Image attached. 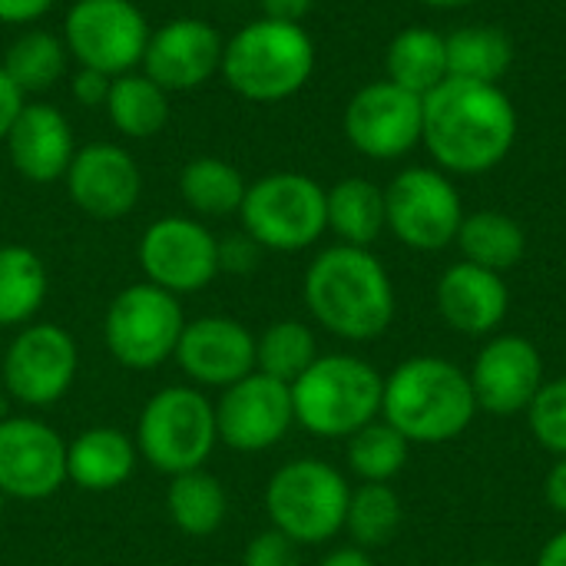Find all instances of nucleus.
<instances>
[{
	"label": "nucleus",
	"instance_id": "nucleus-34",
	"mask_svg": "<svg viewBox=\"0 0 566 566\" xmlns=\"http://www.w3.org/2000/svg\"><path fill=\"white\" fill-rule=\"evenodd\" d=\"M7 70V76L27 93H43L50 90L66 66V46L60 36L46 33V30H27L23 36H17L0 63Z\"/></svg>",
	"mask_w": 566,
	"mask_h": 566
},
{
	"label": "nucleus",
	"instance_id": "nucleus-32",
	"mask_svg": "<svg viewBox=\"0 0 566 566\" xmlns=\"http://www.w3.org/2000/svg\"><path fill=\"white\" fill-rule=\"evenodd\" d=\"M318 358V342L305 322L282 318L272 322L259 338H255V371L275 378V381H298L312 361Z\"/></svg>",
	"mask_w": 566,
	"mask_h": 566
},
{
	"label": "nucleus",
	"instance_id": "nucleus-41",
	"mask_svg": "<svg viewBox=\"0 0 566 566\" xmlns=\"http://www.w3.org/2000/svg\"><path fill=\"white\" fill-rule=\"evenodd\" d=\"M50 7L53 0H0V23H33Z\"/></svg>",
	"mask_w": 566,
	"mask_h": 566
},
{
	"label": "nucleus",
	"instance_id": "nucleus-47",
	"mask_svg": "<svg viewBox=\"0 0 566 566\" xmlns=\"http://www.w3.org/2000/svg\"><path fill=\"white\" fill-rule=\"evenodd\" d=\"M468 566H504V564H491V560H481V564H468Z\"/></svg>",
	"mask_w": 566,
	"mask_h": 566
},
{
	"label": "nucleus",
	"instance_id": "nucleus-2",
	"mask_svg": "<svg viewBox=\"0 0 566 566\" xmlns=\"http://www.w3.org/2000/svg\"><path fill=\"white\" fill-rule=\"evenodd\" d=\"M308 315L345 342H375L395 322V285L388 269L358 245H332L318 252L302 285Z\"/></svg>",
	"mask_w": 566,
	"mask_h": 566
},
{
	"label": "nucleus",
	"instance_id": "nucleus-42",
	"mask_svg": "<svg viewBox=\"0 0 566 566\" xmlns=\"http://www.w3.org/2000/svg\"><path fill=\"white\" fill-rule=\"evenodd\" d=\"M315 0H259L262 13L269 20H282V23H298L308 10H312Z\"/></svg>",
	"mask_w": 566,
	"mask_h": 566
},
{
	"label": "nucleus",
	"instance_id": "nucleus-44",
	"mask_svg": "<svg viewBox=\"0 0 566 566\" xmlns=\"http://www.w3.org/2000/svg\"><path fill=\"white\" fill-rule=\"evenodd\" d=\"M318 566H375L371 564V557H368V551H361V547H338V551H332L325 560Z\"/></svg>",
	"mask_w": 566,
	"mask_h": 566
},
{
	"label": "nucleus",
	"instance_id": "nucleus-4",
	"mask_svg": "<svg viewBox=\"0 0 566 566\" xmlns=\"http://www.w3.org/2000/svg\"><path fill=\"white\" fill-rule=\"evenodd\" d=\"M385 378L358 355H318L312 368L292 381L295 424L308 434L338 441L381 418Z\"/></svg>",
	"mask_w": 566,
	"mask_h": 566
},
{
	"label": "nucleus",
	"instance_id": "nucleus-7",
	"mask_svg": "<svg viewBox=\"0 0 566 566\" xmlns=\"http://www.w3.org/2000/svg\"><path fill=\"white\" fill-rule=\"evenodd\" d=\"M216 444V405L192 385H169L156 391L136 424L139 458L169 478L206 468Z\"/></svg>",
	"mask_w": 566,
	"mask_h": 566
},
{
	"label": "nucleus",
	"instance_id": "nucleus-46",
	"mask_svg": "<svg viewBox=\"0 0 566 566\" xmlns=\"http://www.w3.org/2000/svg\"><path fill=\"white\" fill-rule=\"evenodd\" d=\"M421 3L438 7V10H454V7H468V3H474V0H421Z\"/></svg>",
	"mask_w": 566,
	"mask_h": 566
},
{
	"label": "nucleus",
	"instance_id": "nucleus-29",
	"mask_svg": "<svg viewBox=\"0 0 566 566\" xmlns=\"http://www.w3.org/2000/svg\"><path fill=\"white\" fill-rule=\"evenodd\" d=\"M448 76L474 83H501L514 63V43L497 27H461L444 36Z\"/></svg>",
	"mask_w": 566,
	"mask_h": 566
},
{
	"label": "nucleus",
	"instance_id": "nucleus-39",
	"mask_svg": "<svg viewBox=\"0 0 566 566\" xmlns=\"http://www.w3.org/2000/svg\"><path fill=\"white\" fill-rule=\"evenodd\" d=\"M109 83H113V76H106V73H99V70L80 66L76 76H73V83H70V90H73V96H76V103H83V106H106Z\"/></svg>",
	"mask_w": 566,
	"mask_h": 566
},
{
	"label": "nucleus",
	"instance_id": "nucleus-35",
	"mask_svg": "<svg viewBox=\"0 0 566 566\" xmlns=\"http://www.w3.org/2000/svg\"><path fill=\"white\" fill-rule=\"evenodd\" d=\"M401 527V501L388 484H361L348 497L345 531L361 551L388 547Z\"/></svg>",
	"mask_w": 566,
	"mask_h": 566
},
{
	"label": "nucleus",
	"instance_id": "nucleus-40",
	"mask_svg": "<svg viewBox=\"0 0 566 566\" xmlns=\"http://www.w3.org/2000/svg\"><path fill=\"white\" fill-rule=\"evenodd\" d=\"M20 109H23V90L0 66V139H7V133H10L13 119L20 116Z\"/></svg>",
	"mask_w": 566,
	"mask_h": 566
},
{
	"label": "nucleus",
	"instance_id": "nucleus-21",
	"mask_svg": "<svg viewBox=\"0 0 566 566\" xmlns=\"http://www.w3.org/2000/svg\"><path fill=\"white\" fill-rule=\"evenodd\" d=\"M7 153L13 169L30 182H53L66 176L76 143L66 116L50 103H23L7 133Z\"/></svg>",
	"mask_w": 566,
	"mask_h": 566
},
{
	"label": "nucleus",
	"instance_id": "nucleus-14",
	"mask_svg": "<svg viewBox=\"0 0 566 566\" xmlns=\"http://www.w3.org/2000/svg\"><path fill=\"white\" fill-rule=\"evenodd\" d=\"M139 265L146 282L172 295H192L219 275V239L196 219L166 216L143 232Z\"/></svg>",
	"mask_w": 566,
	"mask_h": 566
},
{
	"label": "nucleus",
	"instance_id": "nucleus-9",
	"mask_svg": "<svg viewBox=\"0 0 566 566\" xmlns=\"http://www.w3.org/2000/svg\"><path fill=\"white\" fill-rule=\"evenodd\" d=\"M182 328H186V315L179 295L153 282H139L123 289L109 302L103 322V342L123 368L153 371L176 355Z\"/></svg>",
	"mask_w": 566,
	"mask_h": 566
},
{
	"label": "nucleus",
	"instance_id": "nucleus-25",
	"mask_svg": "<svg viewBox=\"0 0 566 566\" xmlns=\"http://www.w3.org/2000/svg\"><path fill=\"white\" fill-rule=\"evenodd\" d=\"M454 242H458L464 262L491 269V272L514 269L527 252V235L517 226V219H511L507 212H497V209H481V212L464 216Z\"/></svg>",
	"mask_w": 566,
	"mask_h": 566
},
{
	"label": "nucleus",
	"instance_id": "nucleus-19",
	"mask_svg": "<svg viewBox=\"0 0 566 566\" xmlns=\"http://www.w3.org/2000/svg\"><path fill=\"white\" fill-rule=\"evenodd\" d=\"M63 179L73 206L99 222L129 216L143 192L136 159L116 143H90L76 149Z\"/></svg>",
	"mask_w": 566,
	"mask_h": 566
},
{
	"label": "nucleus",
	"instance_id": "nucleus-16",
	"mask_svg": "<svg viewBox=\"0 0 566 566\" xmlns=\"http://www.w3.org/2000/svg\"><path fill=\"white\" fill-rule=\"evenodd\" d=\"M66 484V441L40 418H0V494L46 501Z\"/></svg>",
	"mask_w": 566,
	"mask_h": 566
},
{
	"label": "nucleus",
	"instance_id": "nucleus-3",
	"mask_svg": "<svg viewBox=\"0 0 566 566\" xmlns=\"http://www.w3.org/2000/svg\"><path fill=\"white\" fill-rule=\"evenodd\" d=\"M474 415L471 378L448 358L418 355L385 378L381 418L408 444H448L471 428Z\"/></svg>",
	"mask_w": 566,
	"mask_h": 566
},
{
	"label": "nucleus",
	"instance_id": "nucleus-38",
	"mask_svg": "<svg viewBox=\"0 0 566 566\" xmlns=\"http://www.w3.org/2000/svg\"><path fill=\"white\" fill-rule=\"evenodd\" d=\"M259 259H262V245L249 232H232V235L219 239V272L249 275V272H255Z\"/></svg>",
	"mask_w": 566,
	"mask_h": 566
},
{
	"label": "nucleus",
	"instance_id": "nucleus-27",
	"mask_svg": "<svg viewBox=\"0 0 566 566\" xmlns=\"http://www.w3.org/2000/svg\"><path fill=\"white\" fill-rule=\"evenodd\" d=\"M166 511L169 521L186 537H212L229 514V497L219 478H212L206 468L176 474L166 491Z\"/></svg>",
	"mask_w": 566,
	"mask_h": 566
},
{
	"label": "nucleus",
	"instance_id": "nucleus-26",
	"mask_svg": "<svg viewBox=\"0 0 566 566\" xmlns=\"http://www.w3.org/2000/svg\"><path fill=\"white\" fill-rule=\"evenodd\" d=\"M46 265L27 245H0V328H23L46 302Z\"/></svg>",
	"mask_w": 566,
	"mask_h": 566
},
{
	"label": "nucleus",
	"instance_id": "nucleus-36",
	"mask_svg": "<svg viewBox=\"0 0 566 566\" xmlns=\"http://www.w3.org/2000/svg\"><path fill=\"white\" fill-rule=\"evenodd\" d=\"M527 424L541 448L566 458V378L544 381V388L527 408Z\"/></svg>",
	"mask_w": 566,
	"mask_h": 566
},
{
	"label": "nucleus",
	"instance_id": "nucleus-13",
	"mask_svg": "<svg viewBox=\"0 0 566 566\" xmlns=\"http://www.w3.org/2000/svg\"><path fill=\"white\" fill-rule=\"evenodd\" d=\"M424 99L391 80L361 86L345 106V136L368 159H401L421 143Z\"/></svg>",
	"mask_w": 566,
	"mask_h": 566
},
{
	"label": "nucleus",
	"instance_id": "nucleus-18",
	"mask_svg": "<svg viewBox=\"0 0 566 566\" xmlns=\"http://www.w3.org/2000/svg\"><path fill=\"white\" fill-rule=\"evenodd\" d=\"M172 361L196 388H232L255 371V335L226 315H202L186 322Z\"/></svg>",
	"mask_w": 566,
	"mask_h": 566
},
{
	"label": "nucleus",
	"instance_id": "nucleus-22",
	"mask_svg": "<svg viewBox=\"0 0 566 566\" xmlns=\"http://www.w3.org/2000/svg\"><path fill=\"white\" fill-rule=\"evenodd\" d=\"M511 292L501 279V272L458 262L451 265L438 282V312L458 335L484 338L507 318Z\"/></svg>",
	"mask_w": 566,
	"mask_h": 566
},
{
	"label": "nucleus",
	"instance_id": "nucleus-31",
	"mask_svg": "<svg viewBox=\"0 0 566 566\" xmlns=\"http://www.w3.org/2000/svg\"><path fill=\"white\" fill-rule=\"evenodd\" d=\"M245 179L242 172L216 156H199L192 163H186V169L179 172V192L186 199V206L206 219H222L242 209L245 199Z\"/></svg>",
	"mask_w": 566,
	"mask_h": 566
},
{
	"label": "nucleus",
	"instance_id": "nucleus-8",
	"mask_svg": "<svg viewBox=\"0 0 566 566\" xmlns=\"http://www.w3.org/2000/svg\"><path fill=\"white\" fill-rule=\"evenodd\" d=\"M242 232L269 252H302L328 229L325 189L302 172H272L255 179L242 199Z\"/></svg>",
	"mask_w": 566,
	"mask_h": 566
},
{
	"label": "nucleus",
	"instance_id": "nucleus-48",
	"mask_svg": "<svg viewBox=\"0 0 566 566\" xmlns=\"http://www.w3.org/2000/svg\"><path fill=\"white\" fill-rule=\"evenodd\" d=\"M3 501H7V497H3V494H0V514H3Z\"/></svg>",
	"mask_w": 566,
	"mask_h": 566
},
{
	"label": "nucleus",
	"instance_id": "nucleus-15",
	"mask_svg": "<svg viewBox=\"0 0 566 566\" xmlns=\"http://www.w3.org/2000/svg\"><path fill=\"white\" fill-rule=\"evenodd\" d=\"M295 424L292 385L275 381L262 371L245 375L216 401L219 441L242 454H259L275 448Z\"/></svg>",
	"mask_w": 566,
	"mask_h": 566
},
{
	"label": "nucleus",
	"instance_id": "nucleus-12",
	"mask_svg": "<svg viewBox=\"0 0 566 566\" xmlns=\"http://www.w3.org/2000/svg\"><path fill=\"white\" fill-rule=\"evenodd\" d=\"M146 43L149 23L133 0H76L63 23V46L73 60L106 76L133 73Z\"/></svg>",
	"mask_w": 566,
	"mask_h": 566
},
{
	"label": "nucleus",
	"instance_id": "nucleus-49",
	"mask_svg": "<svg viewBox=\"0 0 566 566\" xmlns=\"http://www.w3.org/2000/svg\"><path fill=\"white\" fill-rule=\"evenodd\" d=\"M0 355H3V352H0Z\"/></svg>",
	"mask_w": 566,
	"mask_h": 566
},
{
	"label": "nucleus",
	"instance_id": "nucleus-17",
	"mask_svg": "<svg viewBox=\"0 0 566 566\" xmlns=\"http://www.w3.org/2000/svg\"><path fill=\"white\" fill-rule=\"evenodd\" d=\"M468 378L478 411L494 418L527 415L531 401L544 388V358L531 338L497 335L478 352Z\"/></svg>",
	"mask_w": 566,
	"mask_h": 566
},
{
	"label": "nucleus",
	"instance_id": "nucleus-45",
	"mask_svg": "<svg viewBox=\"0 0 566 566\" xmlns=\"http://www.w3.org/2000/svg\"><path fill=\"white\" fill-rule=\"evenodd\" d=\"M537 566H566V527L564 531H557V534L544 544V551H541V557H537Z\"/></svg>",
	"mask_w": 566,
	"mask_h": 566
},
{
	"label": "nucleus",
	"instance_id": "nucleus-33",
	"mask_svg": "<svg viewBox=\"0 0 566 566\" xmlns=\"http://www.w3.org/2000/svg\"><path fill=\"white\" fill-rule=\"evenodd\" d=\"M411 444L385 421H371L348 438V468L361 484H391L408 464Z\"/></svg>",
	"mask_w": 566,
	"mask_h": 566
},
{
	"label": "nucleus",
	"instance_id": "nucleus-5",
	"mask_svg": "<svg viewBox=\"0 0 566 566\" xmlns=\"http://www.w3.org/2000/svg\"><path fill=\"white\" fill-rule=\"evenodd\" d=\"M226 83L252 103L295 96L315 70V43L302 23L252 20L222 46Z\"/></svg>",
	"mask_w": 566,
	"mask_h": 566
},
{
	"label": "nucleus",
	"instance_id": "nucleus-30",
	"mask_svg": "<svg viewBox=\"0 0 566 566\" xmlns=\"http://www.w3.org/2000/svg\"><path fill=\"white\" fill-rule=\"evenodd\" d=\"M106 113L113 126L129 139H149L156 136L169 119V99L159 83H153L146 73H123L113 76Z\"/></svg>",
	"mask_w": 566,
	"mask_h": 566
},
{
	"label": "nucleus",
	"instance_id": "nucleus-20",
	"mask_svg": "<svg viewBox=\"0 0 566 566\" xmlns=\"http://www.w3.org/2000/svg\"><path fill=\"white\" fill-rule=\"evenodd\" d=\"M222 36L199 17H179L149 33L143 73L169 90H196L222 66Z\"/></svg>",
	"mask_w": 566,
	"mask_h": 566
},
{
	"label": "nucleus",
	"instance_id": "nucleus-24",
	"mask_svg": "<svg viewBox=\"0 0 566 566\" xmlns=\"http://www.w3.org/2000/svg\"><path fill=\"white\" fill-rule=\"evenodd\" d=\"M325 206H328V229L342 239V245L368 249L388 229L385 189H378L361 176H348L335 182L325 192Z\"/></svg>",
	"mask_w": 566,
	"mask_h": 566
},
{
	"label": "nucleus",
	"instance_id": "nucleus-10",
	"mask_svg": "<svg viewBox=\"0 0 566 566\" xmlns=\"http://www.w3.org/2000/svg\"><path fill=\"white\" fill-rule=\"evenodd\" d=\"M388 229L415 252H438L458 239L464 206L458 186L428 166H411L385 189Z\"/></svg>",
	"mask_w": 566,
	"mask_h": 566
},
{
	"label": "nucleus",
	"instance_id": "nucleus-11",
	"mask_svg": "<svg viewBox=\"0 0 566 566\" xmlns=\"http://www.w3.org/2000/svg\"><path fill=\"white\" fill-rule=\"evenodd\" d=\"M80 352L66 328L50 322L23 325L0 355V381L23 408L56 405L76 381Z\"/></svg>",
	"mask_w": 566,
	"mask_h": 566
},
{
	"label": "nucleus",
	"instance_id": "nucleus-28",
	"mask_svg": "<svg viewBox=\"0 0 566 566\" xmlns=\"http://www.w3.org/2000/svg\"><path fill=\"white\" fill-rule=\"evenodd\" d=\"M388 80L405 86L408 93H431L441 80H448V53L444 36L428 27H408L401 30L388 53H385Z\"/></svg>",
	"mask_w": 566,
	"mask_h": 566
},
{
	"label": "nucleus",
	"instance_id": "nucleus-43",
	"mask_svg": "<svg viewBox=\"0 0 566 566\" xmlns=\"http://www.w3.org/2000/svg\"><path fill=\"white\" fill-rule=\"evenodd\" d=\"M544 494H547V504L554 507V514H560L566 521V458H560L551 468L547 484H544Z\"/></svg>",
	"mask_w": 566,
	"mask_h": 566
},
{
	"label": "nucleus",
	"instance_id": "nucleus-6",
	"mask_svg": "<svg viewBox=\"0 0 566 566\" xmlns=\"http://www.w3.org/2000/svg\"><path fill=\"white\" fill-rule=\"evenodd\" d=\"M348 497L352 488L338 468L318 458H295L269 478L265 514L298 547H318L345 531Z\"/></svg>",
	"mask_w": 566,
	"mask_h": 566
},
{
	"label": "nucleus",
	"instance_id": "nucleus-23",
	"mask_svg": "<svg viewBox=\"0 0 566 566\" xmlns=\"http://www.w3.org/2000/svg\"><path fill=\"white\" fill-rule=\"evenodd\" d=\"M136 441L119 428H90L66 444V481L80 491L106 494L123 488L136 471Z\"/></svg>",
	"mask_w": 566,
	"mask_h": 566
},
{
	"label": "nucleus",
	"instance_id": "nucleus-37",
	"mask_svg": "<svg viewBox=\"0 0 566 566\" xmlns=\"http://www.w3.org/2000/svg\"><path fill=\"white\" fill-rule=\"evenodd\" d=\"M242 566H302L298 544L289 541L282 531L269 527V531L255 534V537L245 544Z\"/></svg>",
	"mask_w": 566,
	"mask_h": 566
},
{
	"label": "nucleus",
	"instance_id": "nucleus-1",
	"mask_svg": "<svg viewBox=\"0 0 566 566\" xmlns=\"http://www.w3.org/2000/svg\"><path fill=\"white\" fill-rule=\"evenodd\" d=\"M424 99L421 143L434 163L458 176L491 172L517 139V109L497 83L441 80Z\"/></svg>",
	"mask_w": 566,
	"mask_h": 566
}]
</instances>
